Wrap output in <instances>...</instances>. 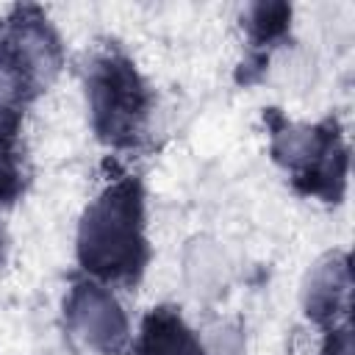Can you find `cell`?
I'll use <instances>...</instances> for the list:
<instances>
[{
    "instance_id": "obj_1",
    "label": "cell",
    "mask_w": 355,
    "mask_h": 355,
    "mask_svg": "<svg viewBox=\"0 0 355 355\" xmlns=\"http://www.w3.org/2000/svg\"><path fill=\"white\" fill-rule=\"evenodd\" d=\"M78 263L94 283L133 286L147 269L144 189L133 175L111 180L78 222Z\"/></svg>"
},
{
    "instance_id": "obj_2",
    "label": "cell",
    "mask_w": 355,
    "mask_h": 355,
    "mask_svg": "<svg viewBox=\"0 0 355 355\" xmlns=\"http://www.w3.org/2000/svg\"><path fill=\"white\" fill-rule=\"evenodd\" d=\"M89 125L108 147H133L150 122L153 92L119 47H100L83 64Z\"/></svg>"
},
{
    "instance_id": "obj_3",
    "label": "cell",
    "mask_w": 355,
    "mask_h": 355,
    "mask_svg": "<svg viewBox=\"0 0 355 355\" xmlns=\"http://www.w3.org/2000/svg\"><path fill=\"white\" fill-rule=\"evenodd\" d=\"M61 69V42L39 8H14L0 25V103L19 111Z\"/></svg>"
},
{
    "instance_id": "obj_4",
    "label": "cell",
    "mask_w": 355,
    "mask_h": 355,
    "mask_svg": "<svg viewBox=\"0 0 355 355\" xmlns=\"http://www.w3.org/2000/svg\"><path fill=\"white\" fill-rule=\"evenodd\" d=\"M272 158L291 183L324 202H338L347 183V144L333 119L316 125L283 122L272 130Z\"/></svg>"
},
{
    "instance_id": "obj_5",
    "label": "cell",
    "mask_w": 355,
    "mask_h": 355,
    "mask_svg": "<svg viewBox=\"0 0 355 355\" xmlns=\"http://www.w3.org/2000/svg\"><path fill=\"white\" fill-rule=\"evenodd\" d=\"M67 333L94 355H122L130 347V324L108 291L94 280H78L64 297Z\"/></svg>"
},
{
    "instance_id": "obj_6",
    "label": "cell",
    "mask_w": 355,
    "mask_h": 355,
    "mask_svg": "<svg viewBox=\"0 0 355 355\" xmlns=\"http://www.w3.org/2000/svg\"><path fill=\"white\" fill-rule=\"evenodd\" d=\"M305 313L330 327L349 324V266L344 252H330L313 263L302 288Z\"/></svg>"
},
{
    "instance_id": "obj_7",
    "label": "cell",
    "mask_w": 355,
    "mask_h": 355,
    "mask_svg": "<svg viewBox=\"0 0 355 355\" xmlns=\"http://www.w3.org/2000/svg\"><path fill=\"white\" fill-rule=\"evenodd\" d=\"M133 349L136 355H208L197 333L169 305H158L144 316Z\"/></svg>"
}]
</instances>
